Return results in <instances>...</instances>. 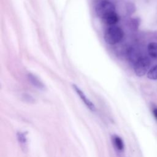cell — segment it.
I'll list each match as a JSON object with an SVG mask.
<instances>
[{
	"label": "cell",
	"instance_id": "6",
	"mask_svg": "<svg viewBox=\"0 0 157 157\" xmlns=\"http://www.w3.org/2000/svg\"><path fill=\"white\" fill-rule=\"evenodd\" d=\"M28 78L29 82L31 83V84L37 88L38 89H40V90L45 89V85H44V83L39 79V78L37 76H36L33 74L29 73L28 74Z\"/></svg>",
	"mask_w": 157,
	"mask_h": 157
},
{
	"label": "cell",
	"instance_id": "10",
	"mask_svg": "<svg viewBox=\"0 0 157 157\" xmlns=\"http://www.w3.org/2000/svg\"><path fill=\"white\" fill-rule=\"evenodd\" d=\"M153 113L154 117H155V118L157 120V108H154L153 110Z\"/></svg>",
	"mask_w": 157,
	"mask_h": 157
},
{
	"label": "cell",
	"instance_id": "2",
	"mask_svg": "<svg viewBox=\"0 0 157 157\" xmlns=\"http://www.w3.org/2000/svg\"><path fill=\"white\" fill-rule=\"evenodd\" d=\"M124 36L123 29L116 25L110 26L105 31L104 39L105 42L110 45H115L120 42Z\"/></svg>",
	"mask_w": 157,
	"mask_h": 157
},
{
	"label": "cell",
	"instance_id": "1",
	"mask_svg": "<svg viewBox=\"0 0 157 157\" xmlns=\"http://www.w3.org/2000/svg\"><path fill=\"white\" fill-rule=\"evenodd\" d=\"M96 13L103 21L110 26L115 25L119 21L115 5L109 1H101L96 6Z\"/></svg>",
	"mask_w": 157,
	"mask_h": 157
},
{
	"label": "cell",
	"instance_id": "3",
	"mask_svg": "<svg viewBox=\"0 0 157 157\" xmlns=\"http://www.w3.org/2000/svg\"><path fill=\"white\" fill-rule=\"evenodd\" d=\"M150 59L147 56H139L134 64V71L138 77H142L148 72L150 66Z\"/></svg>",
	"mask_w": 157,
	"mask_h": 157
},
{
	"label": "cell",
	"instance_id": "4",
	"mask_svg": "<svg viewBox=\"0 0 157 157\" xmlns=\"http://www.w3.org/2000/svg\"><path fill=\"white\" fill-rule=\"evenodd\" d=\"M72 86H73V88L74 89V90L75 91V92L77 93V94H78V96L80 98L81 100L85 104V105L91 111H95L96 107H95L94 104L86 97V96L84 92H83V91L75 84L72 85Z\"/></svg>",
	"mask_w": 157,
	"mask_h": 157
},
{
	"label": "cell",
	"instance_id": "8",
	"mask_svg": "<svg viewBox=\"0 0 157 157\" xmlns=\"http://www.w3.org/2000/svg\"><path fill=\"white\" fill-rule=\"evenodd\" d=\"M112 137V142L115 148L120 151H123L124 148V145L122 139L118 136H114Z\"/></svg>",
	"mask_w": 157,
	"mask_h": 157
},
{
	"label": "cell",
	"instance_id": "5",
	"mask_svg": "<svg viewBox=\"0 0 157 157\" xmlns=\"http://www.w3.org/2000/svg\"><path fill=\"white\" fill-rule=\"evenodd\" d=\"M17 138L23 151H26L27 150V147H28L26 133H25L24 132H21V131L17 132Z\"/></svg>",
	"mask_w": 157,
	"mask_h": 157
},
{
	"label": "cell",
	"instance_id": "9",
	"mask_svg": "<svg viewBox=\"0 0 157 157\" xmlns=\"http://www.w3.org/2000/svg\"><path fill=\"white\" fill-rule=\"evenodd\" d=\"M147 78L150 80H157V64L151 67L147 73Z\"/></svg>",
	"mask_w": 157,
	"mask_h": 157
},
{
	"label": "cell",
	"instance_id": "7",
	"mask_svg": "<svg viewBox=\"0 0 157 157\" xmlns=\"http://www.w3.org/2000/svg\"><path fill=\"white\" fill-rule=\"evenodd\" d=\"M148 55L153 58H157V42H150L147 46Z\"/></svg>",
	"mask_w": 157,
	"mask_h": 157
}]
</instances>
